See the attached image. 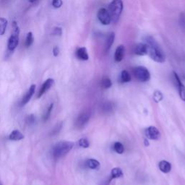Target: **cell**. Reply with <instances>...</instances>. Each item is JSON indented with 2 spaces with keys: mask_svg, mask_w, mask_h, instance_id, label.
Returning <instances> with one entry per match:
<instances>
[{
  "mask_svg": "<svg viewBox=\"0 0 185 185\" xmlns=\"http://www.w3.org/2000/svg\"><path fill=\"white\" fill-rule=\"evenodd\" d=\"M143 40L148 46V55L150 59L158 63H164L166 61L165 54L156 39L151 36H146Z\"/></svg>",
  "mask_w": 185,
  "mask_h": 185,
  "instance_id": "obj_1",
  "label": "cell"
},
{
  "mask_svg": "<svg viewBox=\"0 0 185 185\" xmlns=\"http://www.w3.org/2000/svg\"><path fill=\"white\" fill-rule=\"evenodd\" d=\"M74 147V143L70 141H60L57 142L52 149L53 156L58 159L67 154Z\"/></svg>",
  "mask_w": 185,
  "mask_h": 185,
  "instance_id": "obj_2",
  "label": "cell"
},
{
  "mask_svg": "<svg viewBox=\"0 0 185 185\" xmlns=\"http://www.w3.org/2000/svg\"><path fill=\"white\" fill-rule=\"evenodd\" d=\"M123 10L122 0H113L108 5V13L111 17V22L116 23L119 20Z\"/></svg>",
  "mask_w": 185,
  "mask_h": 185,
  "instance_id": "obj_3",
  "label": "cell"
},
{
  "mask_svg": "<svg viewBox=\"0 0 185 185\" xmlns=\"http://www.w3.org/2000/svg\"><path fill=\"white\" fill-rule=\"evenodd\" d=\"M13 33L11 34L10 37L8 40L7 43V49L9 53H12L15 50L19 44L20 40V28H19L17 23L16 21L13 22Z\"/></svg>",
  "mask_w": 185,
  "mask_h": 185,
  "instance_id": "obj_4",
  "label": "cell"
},
{
  "mask_svg": "<svg viewBox=\"0 0 185 185\" xmlns=\"http://www.w3.org/2000/svg\"><path fill=\"white\" fill-rule=\"evenodd\" d=\"M133 73H134V76L136 78L142 83H145L149 81L150 79V74L148 69L146 67L143 66H138L136 67L133 69Z\"/></svg>",
  "mask_w": 185,
  "mask_h": 185,
  "instance_id": "obj_5",
  "label": "cell"
},
{
  "mask_svg": "<svg viewBox=\"0 0 185 185\" xmlns=\"http://www.w3.org/2000/svg\"><path fill=\"white\" fill-rule=\"evenodd\" d=\"M97 17L102 25H108L111 23V20L108 9L106 8H100L97 13Z\"/></svg>",
  "mask_w": 185,
  "mask_h": 185,
  "instance_id": "obj_6",
  "label": "cell"
},
{
  "mask_svg": "<svg viewBox=\"0 0 185 185\" xmlns=\"http://www.w3.org/2000/svg\"><path fill=\"white\" fill-rule=\"evenodd\" d=\"M145 134L146 137L152 140H158L160 137V133L159 130L156 128V126H149L145 130Z\"/></svg>",
  "mask_w": 185,
  "mask_h": 185,
  "instance_id": "obj_7",
  "label": "cell"
},
{
  "mask_svg": "<svg viewBox=\"0 0 185 185\" xmlns=\"http://www.w3.org/2000/svg\"><path fill=\"white\" fill-rule=\"evenodd\" d=\"M173 75H174V79L175 83L178 87V91H179V94L180 96L181 99L184 101H185V86L183 85V83L181 81L179 75L176 74V73L173 72Z\"/></svg>",
  "mask_w": 185,
  "mask_h": 185,
  "instance_id": "obj_8",
  "label": "cell"
},
{
  "mask_svg": "<svg viewBox=\"0 0 185 185\" xmlns=\"http://www.w3.org/2000/svg\"><path fill=\"white\" fill-rule=\"evenodd\" d=\"M91 118V114L88 112H84L80 114L76 120V126L78 128H83L88 124Z\"/></svg>",
  "mask_w": 185,
  "mask_h": 185,
  "instance_id": "obj_9",
  "label": "cell"
},
{
  "mask_svg": "<svg viewBox=\"0 0 185 185\" xmlns=\"http://www.w3.org/2000/svg\"><path fill=\"white\" fill-rule=\"evenodd\" d=\"M54 79H52V78L47 79V80H46V81L43 83V85H42V86H41V88L40 90H39V93H38L37 97L38 98L41 97V96L44 94L45 92H47V91H48L51 88V87L54 85Z\"/></svg>",
  "mask_w": 185,
  "mask_h": 185,
  "instance_id": "obj_10",
  "label": "cell"
},
{
  "mask_svg": "<svg viewBox=\"0 0 185 185\" xmlns=\"http://www.w3.org/2000/svg\"><path fill=\"white\" fill-rule=\"evenodd\" d=\"M134 52L136 55L145 56L148 54V46L145 43H137L134 47Z\"/></svg>",
  "mask_w": 185,
  "mask_h": 185,
  "instance_id": "obj_11",
  "label": "cell"
},
{
  "mask_svg": "<svg viewBox=\"0 0 185 185\" xmlns=\"http://www.w3.org/2000/svg\"><path fill=\"white\" fill-rule=\"evenodd\" d=\"M125 54V48L124 45H119L116 49L114 54V60L116 62H120L123 60Z\"/></svg>",
  "mask_w": 185,
  "mask_h": 185,
  "instance_id": "obj_12",
  "label": "cell"
},
{
  "mask_svg": "<svg viewBox=\"0 0 185 185\" xmlns=\"http://www.w3.org/2000/svg\"><path fill=\"white\" fill-rule=\"evenodd\" d=\"M35 91H36V85H32L31 87H30L29 90L27 91V92L25 94V96H23V99H22V102H21L22 106L25 105V104H27V103L30 101V100L31 99L32 96H33Z\"/></svg>",
  "mask_w": 185,
  "mask_h": 185,
  "instance_id": "obj_13",
  "label": "cell"
},
{
  "mask_svg": "<svg viewBox=\"0 0 185 185\" xmlns=\"http://www.w3.org/2000/svg\"><path fill=\"white\" fill-rule=\"evenodd\" d=\"M75 55L77 58L80 60L82 61H87L89 59V56H88V51L85 47H80L77 49L75 52Z\"/></svg>",
  "mask_w": 185,
  "mask_h": 185,
  "instance_id": "obj_14",
  "label": "cell"
},
{
  "mask_svg": "<svg viewBox=\"0 0 185 185\" xmlns=\"http://www.w3.org/2000/svg\"><path fill=\"white\" fill-rule=\"evenodd\" d=\"M114 39H115V33L114 32H111L108 34L105 41V51L106 52H108L111 49V46L114 42Z\"/></svg>",
  "mask_w": 185,
  "mask_h": 185,
  "instance_id": "obj_15",
  "label": "cell"
},
{
  "mask_svg": "<svg viewBox=\"0 0 185 185\" xmlns=\"http://www.w3.org/2000/svg\"><path fill=\"white\" fill-rule=\"evenodd\" d=\"M159 169L162 171L163 173H169L171 170V165L169 162L166 161V160H161L159 162L158 164Z\"/></svg>",
  "mask_w": 185,
  "mask_h": 185,
  "instance_id": "obj_16",
  "label": "cell"
},
{
  "mask_svg": "<svg viewBox=\"0 0 185 185\" xmlns=\"http://www.w3.org/2000/svg\"><path fill=\"white\" fill-rule=\"evenodd\" d=\"M23 138H24V135H23V134L21 132H20L17 130H13V131L9 135V139L10 140L18 141V140H23Z\"/></svg>",
  "mask_w": 185,
  "mask_h": 185,
  "instance_id": "obj_17",
  "label": "cell"
},
{
  "mask_svg": "<svg viewBox=\"0 0 185 185\" xmlns=\"http://www.w3.org/2000/svg\"><path fill=\"white\" fill-rule=\"evenodd\" d=\"M85 164H86V166L88 168L93 170L98 169L99 167H100V163L97 160L93 158L88 159L85 162Z\"/></svg>",
  "mask_w": 185,
  "mask_h": 185,
  "instance_id": "obj_18",
  "label": "cell"
},
{
  "mask_svg": "<svg viewBox=\"0 0 185 185\" xmlns=\"http://www.w3.org/2000/svg\"><path fill=\"white\" fill-rule=\"evenodd\" d=\"M123 176V172L120 168H114L111 171V179H119Z\"/></svg>",
  "mask_w": 185,
  "mask_h": 185,
  "instance_id": "obj_19",
  "label": "cell"
},
{
  "mask_svg": "<svg viewBox=\"0 0 185 185\" xmlns=\"http://www.w3.org/2000/svg\"><path fill=\"white\" fill-rule=\"evenodd\" d=\"M7 25V20L6 18H5V17H0V36L5 35Z\"/></svg>",
  "mask_w": 185,
  "mask_h": 185,
  "instance_id": "obj_20",
  "label": "cell"
},
{
  "mask_svg": "<svg viewBox=\"0 0 185 185\" xmlns=\"http://www.w3.org/2000/svg\"><path fill=\"white\" fill-rule=\"evenodd\" d=\"M120 80L122 83H129L131 81V75L126 70H122L121 73Z\"/></svg>",
  "mask_w": 185,
  "mask_h": 185,
  "instance_id": "obj_21",
  "label": "cell"
},
{
  "mask_svg": "<svg viewBox=\"0 0 185 185\" xmlns=\"http://www.w3.org/2000/svg\"><path fill=\"white\" fill-rule=\"evenodd\" d=\"M114 150L116 153H117L118 154H122L124 152V148L123 145L119 142H116L114 144Z\"/></svg>",
  "mask_w": 185,
  "mask_h": 185,
  "instance_id": "obj_22",
  "label": "cell"
},
{
  "mask_svg": "<svg viewBox=\"0 0 185 185\" xmlns=\"http://www.w3.org/2000/svg\"><path fill=\"white\" fill-rule=\"evenodd\" d=\"M34 41V38H33V35L32 32H28L27 33V36L26 39H25V46H26L27 48L30 47L31 45L33 44Z\"/></svg>",
  "mask_w": 185,
  "mask_h": 185,
  "instance_id": "obj_23",
  "label": "cell"
},
{
  "mask_svg": "<svg viewBox=\"0 0 185 185\" xmlns=\"http://www.w3.org/2000/svg\"><path fill=\"white\" fill-rule=\"evenodd\" d=\"M101 85L102 87H103V88H104V89H108V88L111 87L112 83H111V80H110L108 77H103V78L102 79Z\"/></svg>",
  "mask_w": 185,
  "mask_h": 185,
  "instance_id": "obj_24",
  "label": "cell"
},
{
  "mask_svg": "<svg viewBox=\"0 0 185 185\" xmlns=\"http://www.w3.org/2000/svg\"><path fill=\"white\" fill-rule=\"evenodd\" d=\"M164 98V96L162 94V92L159 91H156L154 92V94H153V100H155V102L156 103H158V102L161 101Z\"/></svg>",
  "mask_w": 185,
  "mask_h": 185,
  "instance_id": "obj_25",
  "label": "cell"
},
{
  "mask_svg": "<svg viewBox=\"0 0 185 185\" xmlns=\"http://www.w3.org/2000/svg\"><path fill=\"white\" fill-rule=\"evenodd\" d=\"M78 145L79 146L83 148H88L90 146V142L87 139L82 138L79 140L78 141Z\"/></svg>",
  "mask_w": 185,
  "mask_h": 185,
  "instance_id": "obj_26",
  "label": "cell"
},
{
  "mask_svg": "<svg viewBox=\"0 0 185 185\" xmlns=\"http://www.w3.org/2000/svg\"><path fill=\"white\" fill-rule=\"evenodd\" d=\"M53 106H54V104H53V103H51L49 106V108H47V111H46V112L45 113L44 117H43L44 121L48 120L49 118L50 117V116H51V111H52V109H53Z\"/></svg>",
  "mask_w": 185,
  "mask_h": 185,
  "instance_id": "obj_27",
  "label": "cell"
},
{
  "mask_svg": "<svg viewBox=\"0 0 185 185\" xmlns=\"http://www.w3.org/2000/svg\"><path fill=\"white\" fill-rule=\"evenodd\" d=\"M53 7L56 8V9H59L63 5V0H52L51 2Z\"/></svg>",
  "mask_w": 185,
  "mask_h": 185,
  "instance_id": "obj_28",
  "label": "cell"
},
{
  "mask_svg": "<svg viewBox=\"0 0 185 185\" xmlns=\"http://www.w3.org/2000/svg\"><path fill=\"white\" fill-rule=\"evenodd\" d=\"M103 111H105V112H109L112 110V104L109 102H106L103 104Z\"/></svg>",
  "mask_w": 185,
  "mask_h": 185,
  "instance_id": "obj_29",
  "label": "cell"
},
{
  "mask_svg": "<svg viewBox=\"0 0 185 185\" xmlns=\"http://www.w3.org/2000/svg\"><path fill=\"white\" fill-rule=\"evenodd\" d=\"M52 34L53 36H62V28H60V27H55V28H54V30H53Z\"/></svg>",
  "mask_w": 185,
  "mask_h": 185,
  "instance_id": "obj_30",
  "label": "cell"
},
{
  "mask_svg": "<svg viewBox=\"0 0 185 185\" xmlns=\"http://www.w3.org/2000/svg\"><path fill=\"white\" fill-rule=\"evenodd\" d=\"M62 124H57V126L54 127V130H52V132H51V134H52L53 135H54V134H57V133H59V131L61 130V129H62Z\"/></svg>",
  "mask_w": 185,
  "mask_h": 185,
  "instance_id": "obj_31",
  "label": "cell"
},
{
  "mask_svg": "<svg viewBox=\"0 0 185 185\" xmlns=\"http://www.w3.org/2000/svg\"><path fill=\"white\" fill-rule=\"evenodd\" d=\"M35 116H34V115H33V114H31V115H30L28 117V119H27V122H28V124H32L34 123V122H35Z\"/></svg>",
  "mask_w": 185,
  "mask_h": 185,
  "instance_id": "obj_32",
  "label": "cell"
},
{
  "mask_svg": "<svg viewBox=\"0 0 185 185\" xmlns=\"http://www.w3.org/2000/svg\"><path fill=\"white\" fill-rule=\"evenodd\" d=\"M53 54L54 57H58L59 54V49L58 46H54L53 49Z\"/></svg>",
  "mask_w": 185,
  "mask_h": 185,
  "instance_id": "obj_33",
  "label": "cell"
},
{
  "mask_svg": "<svg viewBox=\"0 0 185 185\" xmlns=\"http://www.w3.org/2000/svg\"><path fill=\"white\" fill-rule=\"evenodd\" d=\"M145 146H148V145H149V142H148V141L147 139H145Z\"/></svg>",
  "mask_w": 185,
  "mask_h": 185,
  "instance_id": "obj_34",
  "label": "cell"
},
{
  "mask_svg": "<svg viewBox=\"0 0 185 185\" xmlns=\"http://www.w3.org/2000/svg\"><path fill=\"white\" fill-rule=\"evenodd\" d=\"M38 0H28V2H31V3H35L36 2H37Z\"/></svg>",
  "mask_w": 185,
  "mask_h": 185,
  "instance_id": "obj_35",
  "label": "cell"
}]
</instances>
